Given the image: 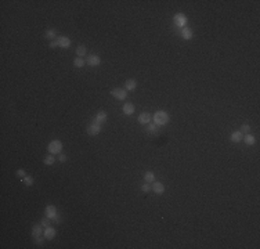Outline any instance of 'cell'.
I'll list each match as a JSON object with an SVG mask.
<instances>
[{"instance_id": "cell-1", "label": "cell", "mask_w": 260, "mask_h": 249, "mask_svg": "<svg viewBox=\"0 0 260 249\" xmlns=\"http://www.w3.org/2000/svg\"><path fill=\"white\" fill-rule=\"evenodd\" d=\"M154 120H155V123L158 124V126L166 124L169 122V115H167V112H165V111H158L154 115Z\"/></svg>"}, {"instance_id": "cell-2", "label": "cell", "mask_w": 260, "mask_h": 249, "mask_svg": "<svg viewBox=\"0 0 260 249\" xmlns=\"http://www.w3.org/2000/svg\"><path fill=\"white\" fill-rule=\"evenodd\" d=\"M61 148H62V143L60 140H54V141H51L49 144V151L51 154H58L61 151Z\"/></svg>"}, {"instance_id": "cell-3", "label": "cell", "mask_w": 260, "mask_h": 249, "mask_svg": "<svg viewBox=\"0 0 260 249\" xmlns=\"http://www.w3.org/2000/svg\"><path fill=\"white\" fill-rule=\"evenodd\" d=\"M105 120H107V113H105V112H102V111H100L97 115H95V118L93 119V123L101 126V123H104Z\"/></svg>"}, {"instance_id": "cell-4", "label": "cell", "mask_w": 260, "mask_h": 249, "mask_svg": "<svg viewBox=\"0 0 260 249\" xmlns=\"http://www.w3.org/2000/svg\"><path fill=\"white\" fill-rule=\"evenodd\" d=\"M111 94L114 96L115 98H118V100H125V98H126V91H125L123 89H119V87L114 89V90L111 91Z\"/></svg>"}, {"instance_id": "cell-5", "label": "cell", "mask_w": 260, "mask_h": 249, "mask_svg": "<svg viewBox=\"0 0 260 249\" xmlns=\"http://www.w3.org/2000/svg\"><path fill=\"white\" fill-rule=\"evenodd\" d=\"M56 216H57V208L53 206V205H49L47 208H46V217L54 219Z\"/></svg>"}, {"instance_id": "cell-6", "label": "cell", "mask_w": 260, "mask_h": 249, "mask_svg": "<svg viewBox=\"0 0 260 249\" xmlns=\"http://www.w3.org/2000/svg\"><path fill=\"white\" fill-rule=\"evenodd\" d=\"M174 24L180 26V28H184V25L187 24V18L184 17L183 14H177L176 17H174Z\"/></svg>"}, {"instance_id": "cell-7", "label": "cell", "mask_w": 260, "mask_h": 249, "mask_svg": "<svg viewBox=\"0 0 260 249\" xmlns=\"http://www.w3.org/2000/svg\"><path fill=\"white\" fill-rule=\"evenodd\" d=\"M100 130H101V126L94 124V123H91L89 127H87V133H89L90 136H97V134L100 133Z\"/></svg>"}, {"instance_id": "cell-8", "label": "cell", "mask_w": 260, "mask_h": 249, "mask_svg": "<svg viewBox=\"0 0 260 249\" xmlns=\"http://www.w3.org/2000/svg\"><path fill=\"white\" fill-rule=\"evenodd\" d=\"M152 191H154L155 194L161 195V194L165 193V186H163L162 183H155V181H154V184H152Z\"/></svg>"}, {"instance_id": "cell-9", "label": "cell", "mask_w": 260, "mask_h": 249, "mask_svg": "<svg viewBox=\"0 0 260 249\" xmlns=\"http://www.w3.org/2000/svg\"><path fill=\"white\" fill-rule=\"evenodd\" d=\"M100 57L98 56H94V54H91V56L87 57V64L89 65H91V67H97L98 64H100Z\"/></svg>"}, {"instance_id": "cell-10", "label": "cell", "mask_w": 260, "mask_h": 249, "mask_svg": "<svg viewBox=\"0 0 260 249\" xmlns=\"http://www.w3.org/2000/svg\"><path fill=\"white\" fill-rule=\"evenodd\" d=\"M150 120H151V115H150L148 112H143V113L139 116V122L140 123H143V124L150 123Z\"/></svg>"}, {"instance_id": "cell-11", "label": "cell", "mask_w": 260, "mask_h": 249, "mask_svg": "<svg viewBox=\"0 0 260 249\" xmlns=\"http://www.w3.org/2000/svg\"><path fill=\"white\" fill-rule=\"evenodd\" d=\"M43 235H45L46 239H53V238L56 237V230L51 228V227H46V231Z\"/></svg>"}, {"instance_id": "cell-12", "label": "cell", "mask_w": 260, "mask_h": 249, "mask_svg": "<svg viewBox=\"0 0 260 249\" xmlns=\"http://www.w3.org/2000/svg\"><path fill=\"white\" fill-rule=\"evenodd\" d=\"M58 43H60V46H61V47H64V49H68V47H69V44H71V40L67 36H62V37H58Z\"/></svg>"}, {"instance_id": "cell-13", "label": "cell", "mask_w": 260, "mask_h": 249, "mask_svg": "<svg viewBox=\"0 0 260 249\" xmlns=\"http://www.w3.org/2000/svg\"><path fill=\"white\" fill-rule=\"evenodd\" d=\"M32 235H33V238L42 237V224H36V226H33V228H32Z\"/></svg>"}, {"instance_id": "cell-14", "label": "cell", "mask_w": 260, "mask_h": 249, "mask_svg": "<svg viewBox=\"0 0 260 249\" xmlns=\"http://www.w3.org/2000/svg\"><path fill=\"white\" fill-rule=\"evenodd\" d=\"M181 36H183L185 40H190L191 37H192V31H191L190 28H183V31H181Z\"/></svg>"}, {"instance_id": "cell-15", "label": "cell", "mask_w": 260, "mask_h": 249, "mask_svg": "<svg viewBox=\"0 0 260 249\" xmlns=\"http://www.w3.org/2000/svg\"><path fill=\"white\" fill-rule=\"evenodd\" d=\"M123 112H125L126 115H132V113L134 112V105L133 104H130V102L125 104V105H123Z\"/></svg>"}, {"instance_id": "cell-16", "label": "cell", "mask_w": 260, "mask_h": 249, "mask_svg": "<svg viewBox=\"0 0 260 249\" xmlns=\"http://www.w3.org/2000/svg\"><path fill=\"white\" fill-rule=\"evenodd\" d=\"M242 136H244V134H242L241 131H234V133L231 134V140H233L234 143H239L242 140Z\"/></svg>"}, {"instance_id": "cell-17", "label": "cell", "mask_w": 260, "mask_h": 249, "mask_svg": "<svg viewBox=\"0 0 260 249\" xmlns=\"http://www.w3.org/2000/svg\"><path fill=\"white\" fill-rule=\"evenodd\" d=\"M144 180H145V183L151 184V183H154V180H155V174H154L152 172H147L145 176H144Z\"/></svg>"}, {"instance_id": "cell-18", "label": "cell", "mask_w": 260, "mask_h": 249, "mask_svg": "<svg viewBox=\"0 0 260 249\" xmlns=\"http://www.w3.org/2000/svg\"><path fill=\"white\" fill-rule=\"evenodd\" d=\"M136 86H137V85H136V80H134V79H129V80L126 82V89L127 90H130V91L134 90Z\"/></svg>"}, {"instance_id": "cell-19", "label": "cell", "mask_w": 260, "mask_h": 249, "mask_svg": "<svg viewBox=\"0 0 260 249\" xmlns=\"http://www.w3.org/2000/svg\"><path fill=\"white\" fill-rule=\"evenodd\" d=\"M245 143H246L248 145H253V144H255V137L252 136V134H249V133H248L246 136H245Z\"/></svg>"}, {"instance_id": "cell-20", "label": "cell", "mask_w": 260, "mask_h": 249, "mask_svg": "<svg viewBox=\"0 0 260 249\" xmlns=\"http://www.w3.org/2000/svg\"><path fill=\"white\" fill-rule=\"evenodd\" d=\"M86 51H87V49H86L84 46H79L76 50V54L79 57H83V56H86Z\"/></svg>"}, {"instance_id": "cell-21", "label": "cell", "mask_w": 260, "mask_h": 249, "mask_svg": "<svg viewBox=\"0 0 260 249\" xmlns=\"http://www.w3.org/2000/svg\"><path fill=\"white\" fill-rule=\"evenodd\" d=\"M148 131H151L152 134H156V133H158V124L156 123L150 124V126H148Z\"/></svg>"}, {"instance_id": "cell-22", "label": "cell", "mask_w": 260, "mask_h": 249, "mask_svg": "<svg viewBox=\"0 0 260 249\" xmlns=\"http://www.w3.org/2000/svg\"><path fill=\"white\" fill-rule=\"evenodd\" d=\"M75 67H78V68H82L83 65H84V60L83 58H75Z\"/></svg>"}, {"instance_id": "cell-23", "label": "cell", "mask_w": 260, "mask_h": 249, "mask_svg": "<svg viewBox=\"0 0 260 249\" xmlns=\"http://www.w3.org/2000/svg\"><path fill=\"white\" fill-rule=\"evenodd\" d=\"M54 162H56V158H54V156L49 155V156H46V158H45V163H46V165H53Z\"/></svg>"}, {"instance_id": "cell-24", "label": "cell", "mask_w": 260, "mask_h": 249, "mask_svg": "<svg viewBox=\"0 0 260 249\" xmlns=\"http://www.w3.org/2000/svg\"><path fill=\"white\" fill-rule=\"evenodd\" d=\"M46 37H47V39H54V37H56V31H54V29H49V31L46 32Z\"/></svg>"}, {"instance_id": "cell-25", "label": "cell", "mask_w": 260, "mask_h": 249, "mask_svg": "<svg viewBox=\"0 0 260 249\" xmlns=\"http://www.w3.org/2000/svg\"><path fill=\"white\" fill-rule=\"evenodd\" d=\"M24 183H25L26 186H32V184H33V179H32L31 176H25V177H24Z\"/></svg>"}, {"instance_id": "cell-26", "label": "cell", "mask_w": 260, "mask_h": 249, "mask_svg": "<svg viewBox=\"0 0 260 249\" xmlns=\"http://www.w3.org/2000/svg\"><path fill=\"white\" fill-rule=\"evenodd\" d=\"M40 224H42V227H49V224H50V219H49V217L42 219V220H40Z\"/></svg>"}, {"instance_id": "cell-27", "label": "cell", "mask_w": 260, "mask_h": 249, "mask_svg": "<svg viewBox=\"0 0 260 249\" xmlns=\"http://www.w3.org/2000/svg\"><path fill=\"white\" fill-rule=\"evenodd\" d=\"M43 241H45V238H43V237H38V238H35V242L38 243V245H43Z\"/></svg>"}, {"instance_id": "cell-28", "label": "cell", "mask_w": 260, "mask_h": 249, "mask_svg": "<svg viewBox=\"0 0 260 249\" xmlns=\"http://www.w3.org/2000/svg\"><path fill=\"white\" fill-rule=\"evenodd\" d=\"M150 190H151V186H150L148 183H145V184L143 186V191H144V193H148Z\"/></svg>"}, {"instance_id": "cell-29", "label": "cell", "mask_w": 260, "mask_h": 249, "mask_svg": "<svg viewBox=\"0 0 260 249\" xmlns=\"http://www.w3.org/2000/svg\"><path fill=\"white\" fill-rule=\"evenodd\" d=\"M57 46H60V43H58V39H56V40H51L50 47H57Z\"/></svg>"}, {"instance_id": "cell-30", "label": "cell", "mask_w": 260, "mask_h": 249, "mask_svg": "<svg viewBox=\"0 0 260 249\" xmlns=\"http://www.w3.org/2000/svg\"><path fill=\"white\" fill-rule=\"evenodd\" d=\"M241 133H249V126H248V124H244V126H242Z\"/></svg>"}, {"instance_id": "cell-31", "label": "cell", "mask_w": 260, "mask_h": 249, "mask_svg": "<svg viewBox=\"0 0 260 249\" xmlns=\"http://www.w3.org/2000/svg\"><path fill=\"white\" fill-rule=\"evenodd\" d=\"M17 176L18 177H25V172L22 169H19V170H17Z\"/></svg>"}, {"instance_id": "cell-32", "label": "cell", "mask_w": 260, "mask_h": 249, "mask_svg": "<svg viewBox=\"0 0 260 249\" xmlns=\"http://www.w3.org/2000/svg\"><path fill=\"white\" fill-rule=\"evenodd\" d=\"M58 159H60V162H65V161H67V156H65V155H60V156H58Z\"/></svg>"}, {"instance_id": "cell-33", "label": "cell", "mask_w": 260, "mask_h": 249, "mask_svg": "<svg viewBox=\"0 0 260 249\" xmlns=\"http://www.w3.org/2000/svg\"><path fill=\"white\" fill-rule=\"evenodd\" d=\"M53 220H54L56 223H60V221H61V219H60V216H58V215H57V216H56L54 219H53Z\"/></svg>"}]
</instances>
